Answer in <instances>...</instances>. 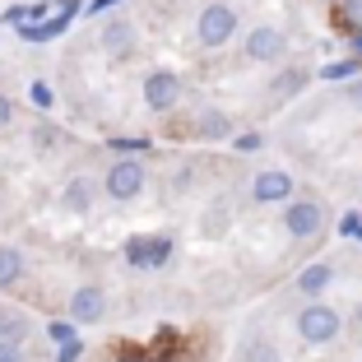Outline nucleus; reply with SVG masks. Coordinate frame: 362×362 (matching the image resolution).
<instances>
[{"mask_svg":"<svg viewBox=\"0 0 362 362\" xmlns=\"http://www.w3.org/2000/svg\"><path fill=\"white\" fill-rule=\"evenodd\" d=\"M144 181H149V172H144L139 158H117L103 172V191H107V200L121 204V200H135V195L144 191Z\"/></svg>","mask_w":362,"mask_h":362,"instance_id":"f03ea898","label":"nucleus"},{"mask_svg":"<svg viewBox=\"0 0 362 362\" xmlns=\"http://www.w3.org/2000/svg\"><path fill=\"white\" fill-rule=\"evenodd\" d=\"M130 42H135V33H130L126 19H112L103 28V47H107V52H130Z\"/></svg>","mask_w":362,"mask_h":362,"instance_id":"dca6fc26","label":"nucleus"},{"mask_svg":"<svg viewBox=\"0 0 362 362\" xmlns=\"http://www.w3.org/2000/svg\"><path fill=\"white\" fill-rule=\"evenodd\" d=\"M121 362H135V358H121Z\"/></svg>","mask_w":362,"mask_h":362,"instance_id":"a878e982","label":"nucleus"},{"mask_svg":"<svg viewBox=\"0 0 362 362\" xmlns=\"http://www.w3.org/2000/svg\"><path fill=\"white\" fill-rule=\"evenodd\" d=\"M320 228H325V204L320 200H288L284 233L293 237V242H307V237H316Z\"/></svg>","mask_w":362,"mask_h":362,"instance_id":"20e7f679","label":"nucleus"},{"mask_svg":"<svg viewBox=\"0 0 362 362\" xmlns=\"http://www.w3.org/2000/svg\"><path fill=\"white\" fill-rule=\"evenodd\" d=\"M302 84H307V75H302V70H284V75L269 84V98H274V103H288V98L302 93Z\"/></svg>","mask_w":362,"mask_h":362,"instance_id":"4468645a","label":"nucleus"},{"mask_svg":"<svg viewBox=\"0 0 362 362\" xmlns=\"http://www.w3.org/2000/svg\"><path fill=\"white\" fill-rule=\"evenodd\" d=\"M339 330H344V316L325 298H311L307 307L298 311V339L302 344H334Z\"/></svg>","mask_w":362,"mask_h":362,"instance_id":"f257e3e1","label":"nucleus"},{"mask_svg":"<svg viewBox=\"0 0 362 362\" xmlns=\"http://www.w3.org/2000/svg\"><path fill=\"white\" fill-rule=\"evenodd\" d=\"M33 103H37V107H52V88H47V84H33Z\"/></svg>","mask_w":362,"mask_h":362,"instance_id":"5701e85b","label":"nucleus"},{"mask_svg":"<svg viewBox=\"0 0 362 362\" xmlns=\"http://www.w3.org/2000/svg\"><path fill=\"white\" fill-rule=\"evenodd\" d=\"M23 334H28V320L19 311L0 307V344H23Z\"/></svg>","mask_w":362,"mask_h":362,"instance_id":"2eb2a0df","label":"nucleus"},{"mask_svg":"<svg viewBox=\"0 0 362 362\" xmlns=\"http://www.w3.org/2000/svg\"><path fill=\"white\" fill-rule=\"evenodd\" d=\"M233 33H237V10L233 5H204L200 19H195L200 47H223V42H233Z\"/></svg>","mask_w":362,"mask_h":362,"instance_id":"7ed1b4c3","label":"nucleus"},{"mask_svg":"<svg viewBox=\"0 0 362 362\" xmlns=\"http://www.w3.org/2000/svg\"><path fill=\"white\" fill-rule=\"evenodd\" d=\"M0 362H23V344H0Z\"/></svg>","mask_w":362,"mask_h":362,"instance_id":"aec40b11","label":"nucleus"},{"mask_svg":"<svg viewBox=\"0 0 362 362\" xmlns=\"http://www.w3.org/2000/svg\"><path fill=\"white\" fill-rule=\"evenodd\" d=\"M172 237H149V242H130V260L135 265H168Z\"/></svg>","mask_w":362,"mask_h":362,"instance_id":"f8f14e48","label":"nucleus"},{"mask_svg":"<svg viewBox=\"0 0 362 362\" xmlns=\"http://www.w3.org/2000/svg\"><path fill=\"white\" fill-rule=\"evenodd\" d=\"M242 362H279L274 339H251V344H246V358H242Z\"/></svg>","mask_w":362,"mask_h":362,"instance_id":"f3484780","label":"nucleus"},{"mask_svg":"<svg viewBox=\"0 0 362 362\" xmlns=\"http://www.w3.org/2000/svg\"><path fill=\"white\" fill-rule=\"evenodd\" d=\"M93 195H98V186L79 172V177H70V186H65V195H61V209H70V214H84V209H93Z\"/></svg>","mask_w":362,"mask_h":362,"instance_id":"9b49d317","label":"nucleus"},{"mask_svg":"<svg viewBox=\"0 0 362 362\" xmlns=\"http://www.w3.org/2000/svg\"><path fill=\"white\" fill-rule=\"evenodd\" d=\"M353 47H358V56H362V33H358V42H353Z\"/></svg>","mask_w":362,"mask_h":362,"instance_id":"393cba45","label":"nucleus"},{"mask_svg":"<svg viewBox=\"0 0 362 362\" xmlns=\"http://www.w3.org/2000/svg\"><path fill=\"white\" fill-rule=\"evenodd\" d=\"M330 284H334V265H330V260H316V265H307L298 274V284H293V288L311 302V298H325V288H330Z\"/></svg>","mask_w":362,"mask_h":362,"instance_id":"1a4fd4ad","label":"nucleus"},{"mask_svg":"<svg viewBox=\"0 0 362 362\" xmlns=\"http://www.w3.org/2000/svg\"><path fill=\"white\" fill-rule=\"evenodd\" d=\"M144 103H149L153 112H172V107L181 103V79L172 75V70H153V75L144 79Z\"/></svg>","mask_w":362,"mask_h":362,"instance_id":"6e6552de","label":"nucleus"},{"mask_svg":"<svg viewBox=\"0 0 362 362\" xmlns=\"http://www.w3.org/2000/svg\"><path fill=\"white\" fill-rule=\"evenodd\" d=\"M33 135H37V149H52V144H56V130L52 126H37Z\"/></svg>","mask_w":362,"mask_h":362,"instance_id":"412c9836","label":"nucleus"},{"mask_svg":"<svg viewBox=\"0 0 362 362\" xmlns=\"http://www.w3.org/2000/svg\"><path fill=\"white\" fill-rule=\"evenodd\" d=\"M23 279V251L19 246H0V288H10V284H19Z\"/></svg>","mask_w":362,"mask_h":362,"instance_id":"ddd939ff","label":"nucleus"},{"mask_svg":"<svg viewBox=\"0 0 362 362\" xmlns=\"http://www.w3.org/2000/svg\"><path fill=\"white\" fill-rule=\"evenodd\" d=\"M358 70H362V61H344V65H330L325 79H344V75H358Z\"/></svg>","mask_w":362,"mask_h":362,"instance_id":"a211bd4d","label":"nucleus"},{"mask_svg":"<svg viewBox=\"0 0 362 362\" xmlns=\"http://www.w3.org/2000/svg\"><path fill=\"white\" fill-rule=\"evenodd\" d=\"M288 56V33L274 28V23H260V28L246 33V61H256V65H274Z\"/></svg>","mask_w":362,"mask_h":362,"instance_id":"39448f33","label":"nucleus"},{"mask_svg":"<svg viewBox=\"0 0 362 362\" xmlns=\"http://www.w3.org/2000/svg\"><path fill=\"white\" fill-rule=\"evenodd\" d=\"M10 121H14V103H10V98H5V93H0V130L10 126Z\"/></svg>","mask_w":362,"mask_h":362,"instance_id":"4be33fe9","label":"nucleus"},{"mask_svg":"<svg viewBox=\"0 0 362 362\" xmlns=\"http://www.w3.org/2000/svg\"><path fill=\"white\" fill-rule=\"evenodd\" d=\"M75 358H79V344L70 339V344H65V349H61V358H56V362H75Z\"/></svg>","mask_w":362,"mask_h":362,"instance_id":"b1692460","label":"nucleus"},{"mask_svg":"<svg viewBox=\"0 0 362 362\" xmlns=\"http://www.w3.org/2000/svg\"><path fill=\"white\" fill-rule=\"evenodd\" d=\"M251 200L256 204H288L293 200V177L279 172V168L256 172V181H251Z\"/></svg>","mask_w":362,"mask_h":362,"instance_id":"0eeeda50","label":"nucleus"},{"mask_svg":"<svg viewBox=\"0 0 362 362\" xmlns=\"http://www.w3.org/2000/svg\"><path fill=\"white\" fill-rule=\"evenodd\" d=\"M103 316H107V293L98 284H79L75 293H70V320H79V325H98Z\"/></svg>","mask_w":362,"mask_h":362,"instance_id":"423d86ee","label":"nucleus"},{"mask_svg":"<svg viewBox=\"0 0 362 362\" xmlns=\"http://www.w3.org/2000/svg\"><path fill=\"white\" fill-rule=\"evenodd\" d=\"M195 135L209 139V144H218V139H233V117H228V112H218V107H204L200 117H195Z\"/></svg>","mask_w":362,"mask_h":362,"instance_id":"9d476101","label":"nucleus"},{"mask_svg":"<svg viewBox=\"0 0 362 362\" xmlns=\"http://www.w3.org/2000/svg\"><path fill=\"white\" fill-rule=\"evenodd\" d=\"M344 14H349L353 28H362V0H344Z\"/></svg>","mask_w":362,"mask_h":362,"instance_id":"6ab92c4d","label":"nucleus"}]
</instances>
